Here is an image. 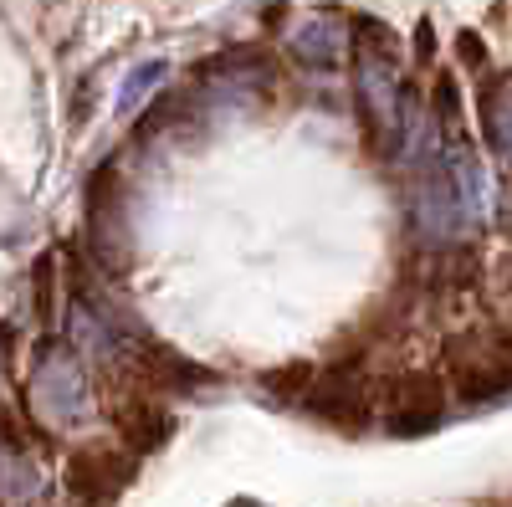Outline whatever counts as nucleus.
<instances>
[{
    "label": "nucleus",
    "instance_id": "obj_1",
    "mask_svg": "<svg viewBox=\"0 0 512 507\" xmlns=\"http://www.w3.org/2000/svg\"><path fill=\"white\" fill-rule=\"evenodd\" d=\"M31 405L36 415L57 431H72L93 415V390H88V374H82L77 354L57 338H47L36 354V369H31Z\"/></svg>",
    "mask_w": 512,
    "mask_h": 507
},
{
    "label": "nucleus",
    "instance_id": "obj_2",
    "mask_svg": "<svg viewBox=\"0 0 512 507\" xmlns=\"http://www.w3.org/2000/svg\"><path fill=\"white\" fill-rule=\"evenodd\" d=\"M446 374L466 405L512 395V338H461L446 354Z\"/></svg>",
    "mask_w": 512,
    "mask_h": 507
},
{
    "label": "nucleus",
    "instance_id": "obj_3",
    "mask_svg": "<svg viewBox=\"0 0 512 507\" xmlns=\"http://www.w3.org/2000/svg\"><path fill=\"white\" fill-rule=\"evenodd\" d=\"M88 246L93 257L108 267V272H123L128 267V210H123V195H118V180H113V164H103L98 175L88 180Z\"/></svg>",
    "mask_w": 512,
    "mask_h": 507
},
{
    "label": "nucleus",
    "instance_id": "obj_4",
    "mask_svg": "<svg viewBox=\"0 0 512 507\" xmlns=\"http://www.w3.org/2000/svg\"><path fill=\"white\" fill-rule=\"evenodd\" d=\"M446 420V385L436 379H395L390 385V431L395 436H425Z\"/></svg>",
    "mask_w": 512,
    "mask_h": 507
},
{
    "label": "nucleus",
    "instance_id": "obj_5",
    "mask_svg": "<svg viewBox=\"0 0 512 507\" xmlns=\"http://www.w3.org/2000/svg\"><path fill=\"white\" fill-rule=\"evenodd\" d=\"M128 477H134V461L118 456V451H108V446L72 456V472H67L72 497H77V502H88V507H98V502L118 497V492L128 487Z\"/></svg>",
    "mask_w": 512,
    "mask_h": 507
},
{
    "label": "nucleus",
    "instance_id": "obj_6",
    "mask_svg": "<svg viewBox=\"0 0 512 507\" xmlns=\"http://www.w3.org/2000/svg\"><path fill=\"white\" fill-rule=\"evenodd\" d=\"M292 57L308 67H338L349 57V26L338 11H318L292 31Z\"/></svg>",
    "mask_w": 512,
    "mask_h": 507
},
{
    "label": "nucleus",
    "instance_id": "obj_7",
    "mask_svg": "<svg viewBox=\"0 0 512 507\" xmlns=\"http://www.w3.org/2000/svg\"><path fill=\"white\" fill-rule=\"evenodd\" d=\"M482 129L502 169H512V72H497L482 82Z\"/></svg>",
    "mask_w": 512,
    "mask_h": 507
},
{
    "label": "nucleus",
    "instance_id": "obj_8",
    "mask_svg": "<svg viewBox=\"0 0 512 507\" xmlns=\"http://www.w3.org/2000/svg\"><path fill=\"white\" fill-rule=\"evenodd\" d=\"M175 431V420H169L154 400H123L118 405V436L128 441V451H159Z\"/></svg>",
    "mask_w": 512,
    "mask_h": 507
},
{
    "label": "nucleus",
    "instance_id": "obj_9",
    "mask_svg": "<svg viewBox=\"0 0 512 507\" xmlns=\"http://www.w3.org/2000/svg\"><path fill=\"white\" fill-rule=\"evenodd\" d=\"M441 164L451 169V180H456V195L466 205V221H482L487 216V169H482V159L461 144V149L441 154Z\"/></svg>",
    "mask_w": 512,
    "mask_h": 507
},
{
    "label": "nucleus",
    "instance_id": "obj_10",
    "mask_svg": "<svg viewBox=\"0 0 512 507\" xmlns=\"http://www.w3.org/2000/svg\"><path fill=\"white\" fill-rule=\"evenodd\" d=\"M169 77V62L164 57H154V62H139V67H128V77H123V88H118V118H134L154 93H159V82Z\"/></svg>",
    "mask_w": 512,
    "mask_h": 507
},
{
    "label": "nucleus",
    "instance_id": "obj_11",
    "mask_svg": "<svg viewBox=\"0 0 512 507\" xmlns=\"http://www.w3.org/2000/svg\"><path fill=\"white\" fill-rule=\"evenodd\" d=\"M41 492V467H36V456L21 451V436L6 431V502L21 507L26 497Z\"/></svg>",
    "mask_w": 512,
    "mask_h": 507
},
{
    "label": "nucleus",
    "instance_id": "obj_12",
    "mask_svg": "<svg viewBox=\"0 0 512 507\" xmlns=\"http://www.w3.org/2000/svg\"><path fill=\"white\" fill-rule=\"evenodd\" d=\"M318 379H323V374H318L313 364H287V369L262 374V385H267L272 400H287V405H292V400H308V395L318 390Z\"/></svg>",
    "mask_w": 512,
    "mask_h": 507
},
{
    "label": "nucleus",
    "instance_id": "obj_13",
    "mask_svg": "<svg viewBox=\"0 0 512 507\" xmlns=\"http://www.w3.org/2000/svg\"><path fill=\"white\" fill-rule=\"evenodd\" d=\"M31 282H36V308H41V318H47L52 313V257L36 262V277Z\"/></svg>",
    "mask_w": 512,
    "mask_h": 507
},
{
    "label": "nucleus",
    "instance_id": "obj_14",
    "mask_svg": "<svg viewBox=\"0 0 512 507\" xmlns=\"http://www.w3.org/2000/svg\"><path fill=\"white\" fill-rule=\"evenodd\" d=\"M456 52H461L466 62H482V41H477L472 31H461V36H456Z\"/></svg>",
    "mask_w": 512,
    "mask_h": 507
},
{
    "label": "nucleus",
    "instance_id": "obj_15",
    "mask_svg": "<svg viewBox=\"0 0 512 507\" xmlns=\"http://www.w3.org/2000/svg\"><path fill=\"white\" fill-rule=\"evenodd\" d=\"M497 210H502V221H507V231H512V169H507V180H502V200H497Z\"/></svg>",
    "mask_w": 512,
    "mask_h": 507
}]
</instances>
